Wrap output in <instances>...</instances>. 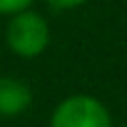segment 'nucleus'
Returning a JSON list of instances; mask_svg holds the SVG:
<instances>
[{"label": "nucleus", "instance_id": "1", "mask_svg": "<svg viewBox=\"0 0 127 127\" xmlns=\"http://www.w3.org/2000/svg\"><path fill=\"white\" fill-rule=\"evenodd\" d=\"M5 42L10 47L13 55L32 60L37 55H42L50 45V25L47 20L35 13V10H23L10 15L8 28H5Z\"/></svg>", "mask_w": 127, "mask_h": 127}, {"label": "nucleus", "instance_id": "3", "mask_svg": "<svg viewBox=\"0 0 127 127\" xmlns=\"http://www.w3.org/2000/svg\"><path fill=\"white\" fill-rule=\"evenodd\" d=\"M30 105H32V90L28 82L10 75L0 77V117L3 120L20 117L23 112H28Z\"/></svg>", "mask_w": 127, "mask_h": 127}, {"label": "nucleus", "instance_id": "4", "mask_svg": "<svg viewBox=\"0 0 127 127\" xmlns=\"http://www.w3.org/2000/svg\"><path fill=\"white\" fill-rule=\"evenodd\" d=\"M35 0H0V15H15V13H23L28 10Z\"/></svg>", "mask_w": 127, "mask_h": 127}, {"label": "nucleus", "instance_id": "5", "mask_svg": "<svg viewBox=\"0 0 127 127\" xmlns=\"http://www.w3.org/2000/svg\"><path fill=\"white\" fill-rule=\"evenodd\" d=\"M45 3H47L52 10H72V8L85 5L87 0H45Z\"/></svg>", "mask_w": 127, "mask_h": 127}, {"label": "nucleus", "instance_id": "2", "mask_svg": "<svg viewBox=\"0 0 127 127\" xmlns=\"http://www.w3.org/2000/svg\"><path fill=\"white\" fill-rule=\"evenodd\" d=\"M47 127H112V115L95 95L77 92L52 110Z\"/></svg>", "mask_w": 127, "mask_h": 127}, {"label": "nucleus", "instance_id": "6", "mask_svg": "<svg viewBox=\"0 0 127 127\" xmlns=\"http://www.w3.org/2000/svg\"><path fill=\"white\" fill-rule=\"evenodd\" d=\"M122 127H127V125H122Z\"/></svg>", "mask_w": 127, "mask_h": 127}]
</instances>
